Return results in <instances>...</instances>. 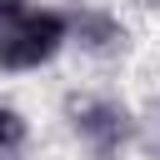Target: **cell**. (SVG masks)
Segmentation results:
<instances>
[{
    "label": "cell",
    "instance_id": "5",
    "mask_svg": "<svg viewBox=\"0 0 160 160\" xmlns=\"http://www.w3.org/2000/svg\"><path fill=\"white\" fill-rule=\"evenodd\" d=\"M25 10H30V0H0V30H5V25H15Z\"/></svg>",
    "mask_w": 160,
    "mask_h": 160
},
{
    "label": "cell",
    "instance_id": "4",
    "mask_svg": "<svg viewBox=\"0 0 160 160\" xmlns=\"http://www.w3.org/2000/svg\"><path fill=\"white\" fill-rule=\"evenodd\" d=\"M25 145H30V120L10 100H0V155H20Z\"/></svg>",
    "mask_w": 160,
    "mask_h": 160
},
{
    "label": "cell",
    "instance_id": "3",
    "mask_svg": "<svg viewBox=\"0 0 160 160\" xmlns=\"http://www.w3.org/2000/svg\"><path fill=\"white\" fill-rule=\"evenodd\" d=\"M65 20H70V45H80L85 55H120L130 40L120 15L100 10V5H75V10H65Z\"/></svg>",
    "mask_w": 160,
    "mask_h": 160
},
{
    "label": "cell",
    "instance_id": "2",
    "mask_svg": "<svg viewBox=\"0 0 160 160\" xmlns=\"http://www.w3.org/2000/svg\"><path fill=\"white\" fill-rule=\"evenodd\" d=\"M65 115H70V130H75L100 160L120 155V150L135 140V120H130V110H125L120 100H105V95H70Z\"/></svg>",
    "mask_w": 160,
    "mask_h": 160
},
{
    "label": "cell",
    "instance_id": "1",
    "mask_svg": "<svg viewBox=\"0 0 160 160\" xmlns=\"http://www.w3.org/2000/svg\"><path fill=\"white\" fill-rule=\"evenodd\" d=\"M65 45H70V20H65V10H55V5L25 10L15 25L0 30V70H10V75L40 70V65H50Z\"/></svg>",
    "mask_w": 160,
    "mask_h": 160
}]
</instances>
